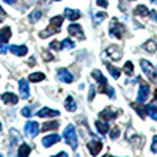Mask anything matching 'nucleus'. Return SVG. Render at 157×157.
<instances>
[{
    "instance_id": "nucleus-1",
    "label": "nucleus",
    "mask_w": 157,
    "mask_h": 157,
    "mask_svg": "<svg viewBox=\"0 0 157 157\" xmlns=\"http://www.w3.org/2000/svg\"><path fill=\"white\" fill-rule=\"evenodd\" d=\"M93 77L96 78V80L99 82V88H98V93H105L109 98H115V90L107 83V78L102 75L101 71H93Z\"/></svg>"
},
{
    "instance_id": "nucleus-2",
    "label": "nucleus",
    "mask_w": 157,
    "mask_h": 157,
    "mask_svg": "<svg viewBox=\"0 0 157 157\" xmlns=\"http://www.w3.org/2000/svg\"><path fill=\"white\" fill-rule=\"evenodd\" d=\"M63 19H64L63 16H55V17H52V19H50V24H49V27L39 33V36H41V38H47V36H52V35H57V33L61 30Z\"/></svg>"
},
{
    "instance_id": "nucleus-3",
    "label": "nucleus",
    "mask_w": 157,
    "mask_h": 157,
    "mask_svg": "<svg viewBox=\"0 0 157 157\" xmlns=\"http://www.w3.org/2000/svg\"><path fill=\"white\" fill-rule=\"evenodd\" d=\"M64 141L72 148V149H77V135H75V127L72 124H69L66 129H64Z\"/></svg>"
},
{
    "instance_id": "nucleus-4",
    "label": "nucleus",
    "mask_w": 157,
    "mask_h": 157,
    "mask_svg": "<svg viewBox=\"0 0 157 157\" xmlns=\"http://www.w3.org/2000/svg\"><path fill=\"white\" fill-rule=\"evenodd\" d=\"M10 38H11V29L3 27L2 30H0V54H6V50H10V47L6 46Z\"/></svg>"
},
{
    "instance_id": "nucleus-5",
    "label": "nucleus",
    "mask_w": 157,
    "mask_h": 157,
    "mask_svg": "<svg viewBox=\"0 0 157 157\" xmlns=\"http://www.w3.org/2000/svg\"><path fill=\"white\" fill-rule=\"evenodd\" d=\"M140 66H141L143 72L148 75L149 80H152V82L157 83V71H155V68L152 66V64L149 61H146V60H140Z\"/></svg>"
},
{
    "instance_id": "nucleus-6",
    "label": "nucleus",
    "mask_w": 157,
    "mask_h": 157,
    "mask_svg": "<svg viewBox=\"0 0 157 157\" xmlns=\"http://www.w3.org/2000/svg\"><path fill=\"white\" fill-rule=\"evenodd\" d=\"M110 35H113L115 38L118 39H123V35H124V27L118 22L116 19H112L110 21Z\"/></svg>"
},
{
    "instance_id": "nucleus-7",
    "label": "nucleus",
    "mask_w": 157,
    "mask_h": 157,
    "mask_svg": "<svg viewBox=\"0 0 157 157\" xmlns=\"http://www.w3.org/2000/svg\"><path fill=\"white\" fill-rule=\"evenodd\" d=\"M138 82H140V90H138V94H137V101H138V104H143V102L148 101L149 86H148V83H145L143 80H140V78H138Z\"/></svg>"
},
{
    "instance_id": "nucleus-8",
    "label": "nucleus",
    "mask_w": 157,
    "mask_h": 157,
    "mask_svg": "<svg viewBox=\"0 0 157 157\" xmlns=\"http://www.w3.org/2000/svg\"><path fill=\"white\" fill-rule=\"evenodd\" d=\"M57 78H58V80H61V82H64V83H72L74 75H72L66 68H60V69L57 71Z\"/></svg>"
},
{
    "instance_id": "nucleus-9",
    "label": "nucleus",
    "mask_w": 157,
    "mask_h": 157,
    "mask_svg": "<svg viewBox=\"0 0 157 157\" xmlns=\"http://www.w3.org/2000/svg\"><path fill=\"white\" fill-rule=\"evenodd\" d=\"M38 132H39L38 123H35V121H27V123H25V134H27L29 137L35 138L38 135Z\"/></svg>"
},
{
    "instance_id": "nucleus-10",
    "label": "nucleus",
    "mask_w": 157,
    "mask_h": 157,
    "mask_svg": "<svg viewBox=\"0 0 157 157\" xmlns=\"http://www.w3.org/2000/svg\"><path fill=\"white\" fill-rule=\"evenodd\" d=\"M118 115H120V112H118L116 109H105V110H102V112L99 113V116L102 118V120H105V121L116 120Z\"/></svg>"
},
{
    "instance_id": "nucleus-11",
    "label": "nucleus",
    "mask_w": 157,
    "mask_h": 157,
    "mask_svg": "<svg viewBox=\"0 0 157 157\" xmlns=\"http://www.w3.org/2000/svg\"><path fill=\"white\" fill-rule=\"evenodd\" d=\"M88 149H90V154H91V155H98V154L101 152V149H102V141L98 140V138L91 140V141L88 143Z\"/></svg>"
},
{
    "instance_id": "nucleus-12",
    "label": "nucleus",
    "mask_w": 157,
    "mask_h": 157,
    "mask_svg": "<svg viewBox=\"0 0 157 157\" xmlns=\"http://www.w3.org/2000/svg\"><path fill=\"white\" fill-rule=\"evenodd\" d=\"M19 94L22 99H29L30 98V88H29V82L25 80V78H22V80L19 82Z\"/></svg>"
},
{
    "instance_id": "nucleus-13",
    "label": "nucleus",
    "mask_w": 157,
    "mask_h": 157,
    "mask_svg": "<svg viewBox=\"0 0 157 157\" xmlns=\"http://www.w3.org/2000/svg\"><path fill=\"white\" fill-rule=\"evenodd\" d=\"M10 52H13V54L17 55V57H25V55H27V52H29V49H27V46H16V44H13V46H10Z\"/></svg>"
},
{
    "instance_id": "nucleus-14",
    "label": "nucleus",
    "mask_w": 157,
    "mask_h": 157,
    "mask_svg": "<svg viewBox=\"0 0 157 157\" xmlns=\"http://www.w3.org/2000/svg\"><path fill=\"white\" fill-rule=\"evenodd\" d=\"M57 141H60V135L52 134V135H46V137L43 138V145H44L46 148H50L52 145H55Z\"/></svg>"
},
{
    "instance_id": "nucleus-15",
    "label": "nucleus",
    "mask_w": 157,
    "mask_h": 157,
    "mask_svg": "<svg viewBox=\"0 0 157 157\" xmlns=\"http://www.w3.org/2000/svg\"><path fill=\"white\" fill-rule=\"evenodd\" d=\"M36 115H38L39 118H49V116H58L60 112H58V110H54V109H47V107H44V109L39 110Z\"/></svg>"
},
{
    "instance_id": "nucleus-16",
    "label": "nucleus",
    "mask_w": 157,
    "mask_h": 157,
    "mask_svg": "<svg viewBox=\"0 0 157 157\" xmlns=\"http://www.w3.org/2000/svg\"><path fill=\"white\" fill-rule=\"evenodd\" d=\"M68 30H69L71 35H75L78 39H83V30H82V27L78 24H71Z\"/></svg>"
},
{
    "instance_id": "nucleus-17",
    "label": "nucleus",
    "mask_w": 157,
    "mask_h": 157,
    "mask_svg": "<svg viewBox=\"0 0 157 157\" xmlns=\"http://www.w3.org/2000/svg\"><path fill=\"white\" fill-rule=\"evenodd\" d=\"M2 101L5 104H11V105H16V104L19 102V98L16 94H13V93H3L2 94Z\"/></svg>"
},
{
    "instance_id": "nucleus-18",
    "label": "nucleus",
    "mask_w": 157,
    "mask_h": 157,
    "mask_svg": "<svg viewBox=\"0 0 157 157\" xmlns=\"http://www.w3.org/2000/svg\"><path fill=\"white\" fill-rule=\"evenodd\" d=\"M64 16H66L71 22L77 21L78 17H80V11H77V10H71V8H66L64 10Z\"/></svg>"
},
{
    "instance_id": "nucleus-19",
    "label": "nucleus",
    "mask_w": 157,
    "mask_h": 157,
    "mask_svg": "<svg viewBox=\"0 0 157 157\" xmlns=\"http://www.w3.org/2000/svg\"><path fill=\"white\" fill-rule=\"evenodd\" d=\"M107 54H110V57L113 60H120L121 58V50H120V47H118V46H110L107 49Z\"/></svg>"
},
{
    "instance_id": "nucleus-20",
    "label": "nucleus",
    "mask_w": 157,
    "mask_h": 157,
    "mask_svg": "<svg viewBox=\"0 0 157 157\" xmlns=\"http://www.w3.org/2000/svg\"><path fill=\"white\" fill-rule=\"evenodd\" d=\"M96 129L99 130V132L102 134V135H105L107 132H109V129H110V126H109V123L107 121H96Z\"/></svg>"
},
{
    "instance_id": "nucleus-21",
    "label": "nucleus",
    "mask_w": 157,
    "mask_h": 157,
    "mask_svg": "<svg viewBox=\"0 0 157 157\" xmlns=\"http://www.w3.org/2000/svg\"><path fill=\"white\" fill-rule=\"evenodd\" d=\"M30 151H32V148L27 145V143H22V145L19 146V157H29L30 155Z\"/></svg>"
},
{
    "instance_id": "nucleus-22",
    "label": "nucleus",
    "mask_w": 157,
    "mask_h": 157,
    "mask_svg": "<svg viewBox=\"0 0 157 157\" xmlns=\"http://www.w3.org/2000/svg\"><path fill=\"white\" fill-rule=\"evenodd\" d=\"M143 49H145L146 52H149V54H154V52L157 50V43L154 41V39H151V41L143 44Z\"/></svg>"
},
{
    "instance_id": "nucleus-23",
    "label": "nucleus",
    "mask_w": 157,
    "mask_h": 157,
    "mask_svg": "<svg viewBox=\"0 0 157 157\" xmlns=\"http://www.w3.org/2000/svg\"><path fill=\"white\" fill-rule=\"evenodd\" d=\"M64 107H66V110H69V112H74V110L77 109V104H75V101H74V98H72V96H68V98H66Z\"/></svg>"
},
{
    "instance_id": "nucleus-24",
    "label": "nucleus",
    "mask_w": 157,
    "mask_h": 157,
    "mask_svg": "<svg viewBox=\"0 0 157 157\" xmlns=\"http://www.w3.org/2000/svg\"><path fill=\"white\" fill-rule=\"evenodd\" d=\"M132 107L135 109V112L140 115V118H143V120H145V118H146V115H148V110H146V107H141V105H138V104H137V105H135V104H132Z\"/></svg>"
},
{
    "instance_id": "nucleus-25",
    "label": "nucleus",
    "mask_w": 157,
    "mask_h": 157,
    "mask_svg": "<svg viewBox=\"0 0 157 157\" xmlns=\"http://www.w3.org/2000/svg\"><path fill=\"white\" fill-rule=\"evenodd\" d=\"M44 78H46V75L43 72H33V74H30L29 80L30 82H41V80H44Z\"/></svg>"
},
{
    "instance_id": "nucleus-26",
    "label": "nucleus",
    "mask_w": 157,
    "mask_h": 157,
    "mask_svg": "<svg viewBox=\"0 0 157 157\" xmlns=\"http://www.w3.org/2000/svg\"><path fill=\"white\" fill-rule=\"evenodd\" d=\"M135 16H149V11H148V8L146 6H143V5H138L137 8H135Z\"/></svg>"
},
{
    "instance_id": "nucleus-27",
    "label": "nucleus",
    "mask_w": 157,
    "mask_h": 157,
    "mask_svg": "<svg viewBox=\"0 0 157 157\" xmlns=\"http://www.w3.org/2000/svg\"><path fill=\"white\" fill-rule=\"evenodd\" d=\"M41 16H43V13L39 11V10H35V11H32L30 13V16H29V19H30V22H38L39 19H41Z\"/></svg>"
},
{
    "instance_id": "nucleus-28",
    "label": "nucleus",
    "mask_w": 157,
    "mask_h": 157,
    "mask_svg": "<svg viewBox=\"0 0 157 157\" xmlns=\"http://www.w3.org/2000/svg\"><path fill=\"white\" fill-rule=\"evenodd\" d=\"M107 69L110 71V74H112V77H113V78H118V77H120V75H121V72H123L121 69H118V68H115V66H112V64H110V63H107Z\"/></svg>"
},
{
    "instance_id": "nucleus-29",
    "label": "nucleus",
    "mask_w": 157,
    "mask_h": 157,
    "mask_svg": "<svg viewBox=\"0 0 157 157\" xmlns=\"http://www.w3.org/2000/svg\"><path fill=\"white\" fill-rule=\"evenodd\" d=\"M58 126H60V123L58 121H50V123H46L44 126H43V130H55V129H58Z\"/></svg>"
},
{
    "instance_id": "nucleus-30",
    "label": "nucleus",
    "mask_w": 157,
    "mask_h": 157,
    "mask_svg": "<svg viewBox=\"0 0 157 157\" xmlns=\"http://www.w3.org/2000/svg\"><path fill=\"white\" fill-rule=\"evenodd\" d=\"M146 110H148V115L152 118V120L157 121V105H152V104H151V105L146 107Z\"/></svg>"
},
{
    "instance_id": "nucleus-31",
    "label": "nucleus",
    "mask_w": 157,
    "mask_h": 157,
    "mask_svg": "<svg viewBox=\"0 0 157 157\" xmlns=\"http://www.w3.org/2000/svg\"><path fill=\"white\" fill-rule=\"evenodd\" d=\"M123 72H126L127 75H132V74H134V64H132V61H127V63L124 64Z\"/></svg>"
},
{
    "instance_id": "nucleus-32",
    "label": "nucleus",
    "mask_w": 157,
    "mask_h": 157,
    "mask_svg": "<svg viewBox=\"0 0 157 157\" xmlns=\"http://www.w3.org/2000/svg\"><path fill=\"white\" fill-rule=\"evenodd\" d=\"M61 47H63V49H72V47H74V41H71L69 38L63 39V41H61Z\"/></svg>"
},
{
    "instance_id": "nucleus-33",
    "label": "nucleus",
    "mask_w": 157,
    "mask_h": 157,
    "mask_svg": "<svg viewBox=\"0 0 157 157\" xmlns=\"http://www.w3.org/2000/svg\"><path fill=\"white\" fill-rule=\"evenodd\" d=\"M50 49H52V50H60V49H63V47H61V43H60V41H52V43H50Z\"/></svg>"
},
{
    "instance_id": "nucleus-34",
    "label": "nucleus",
    "mask_w": 157,
    "mask_h": 157,
    "mask_svg": "<svg viewBox=\"0 0 157 157\" xmlns=\"http://www.w3.org/2000/svg\"><path fill=\"white\" fill-rule=\"evenodd\" d=\"M105 17H107V14H105V13H99V14H96V16H94V21L99 24L101 21H104Z\"/></svg>"
},
{
    "instance_id": "nucleus-35",
    "label": "nucleus",
    "mask_w": 157,
    "mask_h": 157,
    "mask_svg": "<svg viewBox=\"0 0 157 157\" xmlns=\"http://www.w3.org/2000/svg\"><path fill=\"white\" fill-rule=\"evenodd\" d=\"M118 135H120V129L115 127V129L112 130V134H110V138H112V140H116V138H118Z\"/></svg>"
},
{
    "instance_id": "nucleus-36",
    "label": "nucleus",
    "mask_w": 157,
    "mask_h": 157,
    "mask_svg": "<svg viewBox=\"0 0 157 157\" xmlns=\"http://www.w3.org/2000/svg\"><path fill=\"white\" fill-rule=\"evenodd\" d=\"M151 151L152 152H157V135L152 137V145H151Z\"/></svg>"
},
{
    "instance_id": "nucleus-37",
    "label": "nucleus",
    "mask_w": 157,
    "mask_h": 157,
    "mask_svg": "<svg viewBox=\"0 0 157 157\" xmlns=\"http://www.w3.org/2000/svg\"><path fill=\"white\" fill-rule=\"evenodd\" d=\"M22 116H27V118L32 116V109L30 107H24L22 109Z\"/></svg>"
},
{
    "instance_id": "nucleus-38",
    "label": "nucleus",
    "mask_w": 157,
    "mask_h": 157,
    "mask_svg": "<svg viewBox=\"0 0 157 157\" xmlns=\"http://www.w3.org/2000/svg\"><path fill=\"white\" fill-rule=\"evenodd\" d=\"M96 5L98 6H102V8H107L109 6V2H107V0H96Z\"/></svg>"
},
{
    "instance_id": "nucleus-39",
    "label": "nucleus",
    "mask_w": 157,
    "mask_h": 157,
    "mask_svg": "<svg viewBox=\"0 0 157 157\" xmlns=\"http://www.w3.org/2000/svg\"><path fill=\"white\" fill-rule=\"evenodd\" d=\"M43 58H44L46 61H52V60H54L52 54H49V52H44V54H43Z\"/></svg>"
},
{
    "instance_id": "nucleus-40",
    "label": "nucleus",
    "mask_w": 157,
    "mask_h": 157,
    "mask_svg": "<svg viewBox=\"0 0 157 157\" xmlns=\"http://www.w3.org/2000/svg\"><path fill=\"white\" fill-rule=\"evenodd\" d=\"M88 99H90V101H93V99H94V86H93V85L90 86V94H88Z\"/></svg>"
},
{
    "instance_id": "nucleus-41",
    "label": "nucleus",
    "mask_w": 157,
    "mask_h": 157,
    "mask_svg": "<svg viewBox=\"0 0 157 157\" xmlns=\"http://www.w3.org/2000/svg\"><path fill=\"white\" fill-rule=\"evenodd\" d=\"M52 157H68V154H66V152H60V154H57V155H52Z\"/></svg>"
},
{
    "instance_id": "nucleus-42",
    "label": "nucleus",
    "mask_w": 157,
    "mask_h": 157,
    "mask_svg": "<svg viewBox=\"0 0 157 157\" xmlns=\"http://www.w3.org/2000/svg\"><path fill=\"white\" fill-rule=\"evenodd\" d=\"M3 2H5V3H8V5H13V3H16L17 0H3Z\"/></svg>"
},
{
    "instance_id": "nucleus-43",
    "label": "nucleus",
    "mask_w": 157,
    "mask_h": 157,
    "mask_svg": "<svg viewBox=\"0 0 157 157\" xmlns=\"http://www.w3.org/2000/svg\"><path fill=\"white\" fill-rule=\"evenodd\" d=\"M149 16H151L152 19H155V21H157V13H155V11H152V13H149Z\"/></svg>"
},
{
    "instance_id": "nucleus-44",
    "label": "nucleus",
    "mask_w": 157,
    "mask_h": 157,
    "mask_svg": "<svg viewBox=\"0 0 157 157\" xmlns=\"http://www.w3.org/2000/svg\"><path fill=\"white\" fill-rule=\"evenodd\" d=\"M0 14H2V16H6V13L2 10V6H0Z\"/></svg>"
},
{
    "instance_id": "nucleus-45",
    "label": "nucleus",
    "mask_w": 157,
    "mask_h": 157,
    "mask_svg": "<svg viewBox=\"0 0 157 157\" xmlns=\"http://www.w3.org/2000/svg\"><path fill=\"white\" fill-rule=\"evenodd\" d=\"M102 157H113V155H110V154H105V155H102Z\"/></svg>"
},
{
    "instance_id": "nucleus-46",
    "label": "nucleus",
    "mask_w": 157,
    "mask_h": 157,
    "mask_svg": "<svg viewBox=\"0 0 157 157\" xmlns=\"http://www.w3.org/2000/svg\"><path fill=\"white\" fill-rule=\"evenodd\" d=\"M151 2H152L154 5H157V0H151Z\"/></svg>"
},
{
    "instance_id": "nucleus-47",
    "label": "nucleus",
    "mask_w": 157,
    "mask_h": 157,
    "mask_svg": "<svg viewBox=\"0 0 157 157\" xmlns=\"http://www.w3.org/2000/svg\"><path fill=\"white\" fill-rule=\"evenodd\" d=\"M0 130H2V124H0Z\"/></svg>"
},
{
    "instance_id": "nucleus-48",
    "label": "nucleus",
    "mask_w": 157,
    "mask_h": 157,
    "mask_svg": "<svg viewBox=\"0 0 157 157\" xmlns=\"http://www.w3.org/2000/svg\"><path fill=\"white\" fill-rule=\"evenodd\" d=\"M0 157H3V155H0Z\"/></svg>"
}]
</instances>
